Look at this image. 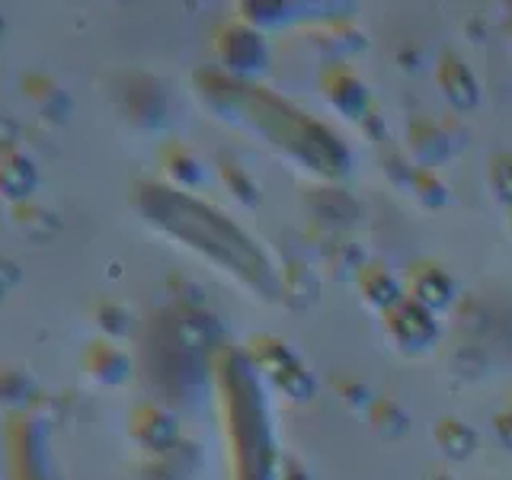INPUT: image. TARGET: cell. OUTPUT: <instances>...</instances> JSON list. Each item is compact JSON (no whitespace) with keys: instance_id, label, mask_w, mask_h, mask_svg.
I'll return each mask as SVG.
<instances>
[{"instance_id":"cell-1","label":"cell","mask_w":512,"mask_h":480,"mask_svg":"<svg viewBox=\"0 0 512 480\" xmlns=\"http://www.w3.org/2000/svg\"><path fill=\"white\" fill-rule=\"evenodd\" d=\"M39 186V170L32 157L20 151L10 138H0V199L16 205L32 199Z\"/></svg>"},{"instance_id":"cell-2","label":"cell","mask_w":512,"mask_h":480,"mask_svg":"<svg viewBox=\"0 0 512 480\" xmlns=\"http://www.w3.org/2000/svg\"><path fill=\"white\" fill-rule=\"evenodd\" d=\"M20 93H23V100L32 106V112H36L42 122H48V125H64V122L71 119L74 103H71L68 90H64L55 77L32 71V74H26L20 80Z\"/></svg>"},{"instance_id":"cell-3","label":"cell","mask_w":512,"mask_h":480,"mask_svg":"<svg viewBox=\"0 0 512 480\" xmlns=\"http://www.w3.org/2000/svg\"><path fill=\"white\" fill-rule=\"evenodd\" d=\"M10 221L26 240H32V244H48V240H55L61 231V218L55 208L39 205L32 199L10 205Z\"/></svg>"},{"instance_id":"cell-4","label":"cell","mask_w":512,"mask_h":480,"mask_svg":"<svg viewBox=\"0 0 512 480\" xmlns=\"http://www.w3.org/2000/svg\"><path fill=\"white\" fill-rule=\"evenodd\" d=\"M84 368H87V375L100 384H119L128 375L125 356L109 343H90L84 352Z\"/></svg>"},{"instance_id":"cell-5","label":"cell","mask_w":512,"mask_h":480,"mask_svg":"<svg viewBox=\"0 0 512 480\" xmlns=\"http://www.w3.org/2000/svg\"><path fill=\"white\" fill-rule=\"evenodd\" d=\"M32 394H36V381L23 368L0 365V407H23Z\"/></svg>"},{"instance_id":"cell-6","label":"cell","mask_w":512,"mask_h":480,"mask_svg":"<svg viewBox=\"0 0 512 480\" xmlns=\"http://www.w3.org/2000/svg\"><path fill=\"white\" fill-rule=\"evenodd\" d=\"M170 420L164 413H157V410H148V413H141L138 420H135V436L144 439L148 436V442L160 445V442H167L170 439Z\"/></svg>"},{"instance_id":"cell-7","label":"cell","mask_w":512,"mask_h":480,"mask_svg":"<svg viewBox=\"0 0 512 480\" xmlns=\"http://www.w3.org/2000/svg\"><path fill=\"white\" fill-rule=\"evenodd\" d=\"M23 282V269L16 266L10 256L0 253V301H4L10 295V288H16Z\"/></svg>"},{"instance_id":"cell-8","label":"cell","mask_w":512,"mask_h":480,"mask_svg":"<svg viewBox=\"0 0 512 480\" xmlns=\"http://www.w3.org/2000/svg\"><path fill=\"white\" fill-rule=\"evenodd\" d=\"M4 36H7V20H4V13H0V42H4Z\"/></svg>"},{"instance_id":"cell-9","label":"cell","mask_w":512,"mask_h":480,"mask_svg":"<svg viewBox=\"0 0 512 480\" xmlns=\"http://www.w3.org/2000/svg\"><path fill=\"white\" fill-rule=\"evenodd\" d=\"M0 128H4V116H0ZM0 138H4V135H0Z\"/></svg>"}]
</instances>
